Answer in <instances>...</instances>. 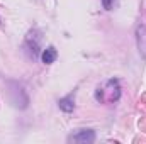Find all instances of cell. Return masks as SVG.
<instances>
[{"instance_id":"6da1fadb","label":"cell","mask_w":146,"mask_h":144,"mask_svg":"<svg viewBox=\"0 0 146 144\" xmlns=\"http://www.w3.org/2000/svg\"><path fill=\"white\" fill-rule=\"evenodd\" d=\"M121 97V87H119V81L117 80H109L106 81L102 87L97 88L95 92V98L99 102H106V104H112V102H117Z\"/></svg>"},{"instance_id":"7a4b0ae2","label":"cell","mask_w":146,"mask_h":144,"mask_svg":"<svg viewBox=\"0 0 146 144\" xmlns=\"http://www.w3.org/2000/svg\"><path fill=\"white\" fill-rule=\"evenodd\" d=\"M95 141V132L92 129H78L75 134L68 137V143H76V144H92Z\"/></svg>"},{"instance_id":"3957f363","label":"cell","mask_w":146,"mask_h":144,"mask_svg":"<svg viewBox=\"0 0 146 144\" xmlns=\"http://www.w3.org/2000/svg\"><path fill=\"white\" fill-rule=\"evenodd\" d=\"M56 58H58V53H56V49H54L53 46L46 48V49L41 53V59H42L44 65H53V63L56 61Z\"/></svg>"},{"instance_id":"277c9868","label":"cell","mask_w":146,"mask_h":144,"mask_svg":"<svg viewBox=\"0 0 146 144\" xmlns=\"http://www.w3.org/2000/svg\"><path fill=\"white\" fill-rule=\"evenodd\" d=\"M58 105H60V108H61L63 112H66V114L73 112V108H75V104H73V100L70 98V97H65V98H61V100L58 102Z\"/></svg>"},{"instance_id":"5b68a950","label":"cell","mask_w":146,"mask_h":144,"mask_svg":"<svg viewBox=\"0 0 146 144\" xmlns=\"http://www.w3.org/2000/svg\"><path fill=\"white\" fill-rule=\"evenodd\" d=\"M114 3H115V0H102V7L106 10H112L114 9Z\"/></svg>"}]
</instances>
